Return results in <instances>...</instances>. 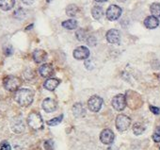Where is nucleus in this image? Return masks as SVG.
I'll use <instances>...</instances> for the list:
<instances>
[{"label": "nucleus", "mask_w": 160, "mask_h": 150, "mask_svg": "<svg viewBox=\"0 0 160 150\" xmlns=\"http://www.w3.org/2000/svg\"><path fill=\"white\" fill-rule=\"evenodd\" d=\"M47 59V53L42 49H36L33 52V59L37 63H42Z\"/></svg>", "instance_id": "13"}, {"label": "nucleus", "mask_w": 160, "mask_h": 150, "mask_svg": "<svg viewBox=\"0 0 160 150\" xmlns=\"http://www.w3.org/2000/svg\"><path fill=\"white\" fill-rule=\"evenodd\" d=\"M26 16V13L23 9H18L17 11H15L14 13V17L17 19H23Z\"/></svg>", "instance_id": "26"}, {"label": "nucleus", "mask_w": 160, "mask_h": 150, "mask_svg": "<svg viewBox=\"0 0 160 150\" xmlns=\"http://www.w3.org/2000/svg\"><path fill=\"white\" fill-rule=\"evenodd\" d=\"M114 133L111 129L106 128L100 134V140L104 144H111L114 141Z\"/></svg>", "instance_id": "9"}, {"label": "nucleus", "mask_w": 160, "mask_h": 150, "mask_svg": "<svg viewBox=\"0 0 160 150\" xmlns=\"http://www.w3.org/2000/svg\"><path fill=\"white\" fill-rule=\"evenodd\" d=\"M79 12V9L76 5L74 4H71L69 6H67L66 8V14L70 17H73L77 14V13Z\"/></svg>", "instance_id": "20"}, {"label": "nucleus", "mask_w": 160, "mask_h": 150, "mask_svg": "<svg viewBox=\"0 0 160 150\" xmlns=\"http://www.w3.org/2000/svg\"><path fill=\"white\" fill-rule=\"evenodd\" d=\"M59 83H60V80L58 79H49L44 82L43 86L48 91H54L59 85Z\"/></svg>", "instance_id": "16"}, {"label": "nucleus", "mask_w": 160, "mask_h": 150, "mask_svg": "<svg viewBox=\"0 0 160 150\" xmlns=\"http://www.w3.org/2000/svg\"><path fill=\"white\" fill-rule=\"evenodd\" d=\"M150 111L155 115H158L160 113V109L157 107H154V106H150Z\"/></svg>", "instance_id": "30"}, {"label": "nucleus", "mask_w": 160, "mask_h": 150, "mask_svg": "<svg viewBox=\"0 0 160 150\" xmlns=\"http://www.w3.org/2000/svg\"><path fill=\"white\" fill-rule=\"evenodd\" d=\"M51 1V0H47V2H50Z\"/></svg>", "instance_id": "36"}, {"label": "nucleus", "mask_w": 160, "mask_h": 150, "mask_svg": "<svg viewBox=\"0 0 160 150\" xmlns=\"http://www.w3.org/2000/svg\"><path fill=\"white\" fill-rule=\"evenodd\" d=\"M62 119H63V115L61 114V115H59V116H58V117H56V118H53V119L49 120V121L47 122V125H48V126H51V127L58 126V125H59V124L61 123Z\"/></svg>", "instance_id": "24"}, {"label": "nucleus", "mask_w": 160, "mask_h": 150, "mask_svg": "<svg viewBox=\"0 0 160 150\" xmlns=\"http://www.w3.org/2000/svg\"><path fill=\"white\" fill-rule=\"evenodd\" d=\"M103 106V99L98 96H92L88 101L89 109L93 112H98Z\"/></svg>", "instance_id": "5"}, {"label": "nucleus", "mask_w": 160, "mask_h": 150, "mask_svg": "<svg viewBox=\"0 0 160 150\" xmlns=\"http://www.w3.org/2000/svg\"><path fill=\"white\" fill-rule=\"evenodd\" d=\"M133 131L136 135H141L145 131V127L140 123H136L133 126Z\"/></svg>", "instance_id": "23"}, {"label": "nucleus", "mask_w": 160, "mask_h": 150, "mask_svg": "<svg viewBox=\"0 0 160 150\" xmlns=\"http://www.w3.org/2000/svg\"><path fill=\"white\" fill-rule=\"evenodd\" d=\"M117 1H119V2H125L126 0H117Z\"/></svg>", "instance_id": "35"}, {"label": "nucleus", "mask_w": 160, "mask_h": 150, "mask_svg": "<svg viewBox=\"0 0 160 150\" xmlns=\"http://www.w3.org/2000/svg\"><path fill=\"white\" fill-rule=\"evenodd\" d=\"M28 126L35 130H39L43 127V121L40 113L38 112H31L28 117Z\"/></svg>", "instance_id": "3"}, {"label": "nucleus", "mask_w": 160, "mask_h": 150, "mask_svg": "<svg viewBox=\"0 0 160 150\" xmlns=\"http://www.w3.org/2000/svg\"><path fill=\"white\" fill-rule=\"evenodd\" d=\"M22 82L21 80L14 76H8L3 80L4 88L9 92H16L19 90V87L21 86Z\"/></svg>", "instance_id": "2"}, {"label": "nucleus", "mask_w": 160, "mask_h": 150, "mask_svg": "<svg viewBox=\"0 0 160 150\" xmlns=\"http://www.w3.org/2000/svg\"><path fill=\"white\" fill-rule=\"evenodd\" d=\"M72 113L75 117H83L86 114V110L81 103H76L72 107Z\"/></svg>", "instance_id": "15"}, {"label": "nucleus", "mask_w": 160, "mask_h": 150, "mask_svg": "<svg viewBox=\"0 0 160 150\" xmlns=\"http://www.w3.org/2000/svg\"><path fill=\"white\" fill-rule=\"evenodd\" d=\"M122 9L117 5H111L107 10V18L110 21H116L122 15Z\"/></svg>", "instance_id": "6"}, {"label": "nucleus", "mask_w": 160, "mask_h": 150, "mask_svg": "<svg viewBox=\"0 0 160 150\" xmlns=\"http://www.w3.org/2000/svg\"><path fill=\"white\" fill-rule=\"evenodd\" d=\"M0 150H12L11 145L9 144L8 142H2L1 144H0Z\"/></svg>", "instance_id": "28"}, {"label": "nucleus", "mask_w": 160, "mask_h": 150, "mask_svg": "<svg viewBox=\"0 0 160 150\" xmlns=\"http://www.w3.org/2000/svg\"><path fill=\"white\" fill-rule=\"evenodd\" d=\"M126 102H127L126 101V96L124 95H118V96L113 97L112 106L116 111H123L125 109Z\"/></svg>", "instance_id": "7"}, {"label": "nucleus", "mask_w": 160, "mask_h": 150, "mask_svg": "<svg viewBox=\"0 0 160 150\" xmlns=\"http://www.w3.org/2000/svg\"><path fill=\"white\" fill-rule=\"evenodd\" d=\"M96 2H101V3H103V2H107L108 0H95Z\"/></svg>", "instance_id": "33"}, {"label": "nucleus", "mask_w": 160, "mask_h": 150, "mask_svg": "<svg viewBox=\"0 0 160 150\" xmlns=\"http://www.w3.org/2000/svg\"><path fill=\"white\" fill-rule=\"evenodd\" d=\"M107 40L109 44H117L120 43L121 40V35L119 30L117 29H110L107 32Z\"/></svg>", "instance_id": "10"}, {"label": "nucleus", "mask_w": 160, "mask_h": 150, "mask_svg": "<svg viewBox=\"0 0 160 150\" xmlns=\"http://www.w3.org/2000/svg\"><path fill=\"white\" fill-rule=\"evenodd\" d=\"M43 146L46 150H53L54 149V142L52 140H47L44 142Z\"/></svg>", "instance_id": "27"}, {"label": "nucleus", "mask_w": 160, "mask_h": 150, "mask_svg": "<svg viewBox=\"0 0 160 150\" xmlns=\"http://www.w3.org/2000/svg\"><path fill=\"white\" fill-rule=\"evenodd\" d=\"M152 140H153L155 142H160V134L155 132V133L152 135Z\"/></svg>", "instance_id": "31"}, {"label": "nucleus", "mask_w": 160, "mask_h": 150, "mask_svg": "<svg viewBox=\"0 0 160 150\" xmlns=\"http://www.w3.org/2000/svg\"><path fill=\"white\" fill-rule=\"evenodd\" d=\"M116 127L119 131H125L131 125V119L123 114H120L116 118Z\"/></svg>", "instance_id": "4"}, {"label": "nucleus", "mask_w": 160, "mask_h": 150, "mask_svg": "<svg viewBox=\"0 0 160 150\" xmlns=\"http://www.w3.org/2000/svg\"><path fill=\"white\" fill-rule=\"evenodd\" d=\"M39 73L42 78H49L54 73V68L51 64L45 63L39 68Z\"/></svg>", "instance_id": "11"}, {"label": "nucleus", "mask_w": 160, "mask_h": 150, "mask_svg": "<svg viewBox=\"0 0 160 150\" xmlns=\"http://www.w3.org/2000/svg\"><path fill=\"white\" fill-rule=\"evenodd\" d=\"M12 128L15 133H21L25 129V126L22 120H17L12 123Z\"/></svg>", "instance_id": "18"}, {"label": "nucleus", "mask_w": 160, "mask_h": 150, "mask_svg": "<svg viewBox=\"0 0 160 150\" xmlns=\"http://www.w3.org/2000/svg\"><path fill=\"white\" fill-rule=\"evenodd\" d=\"M87 43H88V44H90L91 46H93V45L96 44V39H95L94 37L91 36V37H89V38L87 39Z\"/></svg>", "instance_id": "29"}, {"label": "nucleus", "mask_w": 160, "mask_h": 150, "mask_svg": "<svg viewBox=\"0 0 160 150\" xmlns=\"http://www.w3.org/2000/svg\"><path fill=\"white\" fill-rule=\"evenodd\" d=\"M150 11L152 16L156 18L160 17V4L159 3H152L150 7Z\"/></svg>", "instance_id": "22"}, {"label": "nucleus", "mask_w": 160, "mask_h": 150, "mask_svg": "<svg viewBox=\"0 0 160 150\" xmlns=\"http://www.w3.org/2000/svg\"><path fill=\"white\" fill-rule=\"evenodd\" d=\"M34 94L29 89H19L15 92L14 99L22 107H28L33 102Z\"/></svg>", "instance_id": "1"}, {"label": "nucleus", "mask_w": 160, "mask_h": 150, "mask_svg": "<svg viewBox=\"0 0 160 150\" xmlns=\"http://www.w3.org/2000/svg\"><path fill=\"white\" fill-rule=\"evenodd\" d=\"M90 56V50L86 46H78L73 51V57L75 59L82 60L87 59Z\"/></svg>", "instance_id": "8"}, {"label": "nucleus", "mask_w": 160, "mask_h": 150, "mask_svg": "<svg viewBox=\"0 0 160 150\" xmlns=\"http://www.w3.org/2000/svg\"><path fill=\"white\" fill-rule=\"evenodd\" d=\"M22 2L26 5H32L35 2V0H22Z\"/></svg>", "instance_id": "32"}, {"label": "nucleus", "mask_w": 160, "mask_h": 150, "mask_svg": "<svg viewBox=\"0 0 160 150\" xmlns=\"http://www.w3.org/2000/svg\"><path fill=\"white\" fill-rule=\"evenodd\" d=\"M62 27L66 29H69V30L75 29L77 28V22L74 19H69V20L62 22Z\"/></svg>", "instance_id": "19"}, {"label": "nucleus", "mask_w": 160, "mask_h": 150, "mask_svg": "<svg viewBox=\"0 0 160 150\" xmlns=\"http://www.w3.org/2000/svg\"><path fill=\"white\" fill-rule=\"evenodd\" d=\"M158 25H159V20L152 15L146 17V19L144 20V26L149 29L156 28L158 27Z\"/></svg>", "instance_id": "14"}, {"label": "nucleus", "mask_w": 160, "mask_h": 150, "mask_svg": "<svg viewBox=\"0 0 160 150\" xmlns=\"http://www.w3.org/2000/svg\"><path fill=\"white\" fill-rule=\"evenodd\" d=\"M42 109L46 112H53L57 109V102L52 98H45L42 102Z\"/></svg>", "instance_id": "12"}, {"label": "nucleus", "mask_w": 160, "mask_h": 150, "mask_svg": "<svg viewBox=\"0 0 160 150\" xmlns=\"http://www.w3.org/2000/svg\"><path fill=\"white\" fill-rule=\"evenodd\" d=\"M15 0H0V9L2 11H10L14 7Z\"/></svg>", "instance_id": "17"}, {"label": "nucleus", "mask_w": 160, "mask_h": 150, "mask_svg": "<svg viewBox=\"0 0 160 150\" xmlns=\"http://www.w3.org/2000/svg\"><path fill=\"white\" fill-rule=\"evenodd\" d=\"M156 133H159V134H160V127L157 128V130H156Z\"/></svg>", "instance_id": "34"}, {"label": "nucleus", "mask_w": 160, "mask_h": 150, "mask_svg": "<svg viewBox=\"0 0 160 150\" xmlns=\"http://www.w3.org/2000/svg\"><path fill=\"white\" fill-rule=\"evenodd\" d=\"M159 150H160V148H159Z\"/></svg>", "instance_id": "37"}, {"label": "nucleus", "mask_w": 160, "mask_h": 150, "mask_svg": "<svg viewBox=\"0 0 160 150\" xmlns=\"http://www.w3.org/2000/svg\"><path fill=\"white\" fill-rule=\"evenodd\" d=\"M92 15L94 19L99 20L103 16V9L99 6H95L92 10Z\"/></svg>", "instance_id": "21"}, {"label": "nucleus", "mask_w": 160, "mask_h": 150, "mask_svg": "<svg viewBox=\"0 0 160 150\" xmlns=\"http://www.w3.org/2000/svg\"><path fill=\"white\" fill-rule=\"evenodd\" d=\"M75 34H76V38L79 41H85L86 38H87L86 37V32H85L84 29H78Z\"/></svg>", "instance_id": "25"}]
</instances>
